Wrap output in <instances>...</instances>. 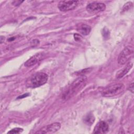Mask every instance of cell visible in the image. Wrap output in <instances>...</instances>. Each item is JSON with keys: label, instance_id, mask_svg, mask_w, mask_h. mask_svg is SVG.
I'll use <instances>...</instances> for the list:
<instances>
[{"label": "cell", "instance_id": "cell-1", "mask_svg": "<svg viewBox=\"0 0 134 134\" xmlns=\"http://www.w3.org/2000/svg\"><path fill=\"white\" fill-rule=\"evenodd\" d=\"M87 77L83 75L81 76L76 79L68 88V90L64 93L62 95V98L65 100H68L72 97L76 93L80 90L85 85Z\"/></svg>", "mask_w": 134, "mask_h": 134}, {"label": "cell", "instance_id": "cell-2", "mask_svg": "<svg viewBox=\"0 0 134 134\" xmlns=\"http://www.w3.org/2000/svg\"><path fill=\"white\" fill-rule=\"evenodd\" d=\"M48 80V75L44 72H37L30 77L26 81V86L28 87L35 88L43 85L47 83Z\"/></svg>", "mask_w": 134, "mask_h": 134}, {"label": "cell", "instance_id": "cell-3", "mask_svg": "<svg viewBox=\"0 0 134 134\" xmlns=\"http://www.w3.org/2000/svg\"><path fill=\"white\" fill-rule=\"evenodd\" d=\"M124 90V85L123 83H116L105 87L103 90L102 94L104 97H113L120 94Z\"/></svg>", "mask_w": 134, "mask_h": 134}, {"label": "cell", "instance_id": "cell-4", "mask_svg": "<svg viewBox=\"0 0 134 134\" xmlns=\"http://www.w3.org/2000/svg\"><path fill=\"white\" fill-rule=\"evenodd\" d=\"M133 52V48L130 46L125 47L118 56V62L120 65L125 64L129 60Z\"/></svg>", "mask_w": 134, "mask_h": 134}, {"label": "cell", "instance_id": "cell-5", "mask_svg": "<svg viewBox=\"0 0 134 134\" xmlns=\"http://www.w3.org/2000/svg\"><path fill=\"white\" fill-rule=\"evenodd\" d=\"M78 4L77 1H63L59 3L58 8L61 12H68L75 9Z\"/></svg>", "mask_w": 134, "mask_h": 134}, {"label": "cell", "instance_id": "cell-6", "mask_svg": "<svg viewBox=\"0 0 134 134\" xmlns=\"http://www.w3.org/2000/svg\"><path fill=\"white\" fill-rule=\"evenodd\" d=\"M106 5L105 4L98 2H93L90 3L86 7V10L91 14H95L104 11Z\"/></svg>", "mask_w": 134, "mask_h": 134}, {"label": "cell", "instance_id": "cell-7", "mask_svg": "<svg viewBox=\"0 0 134 134\" xmlns=\"http://www.w3.org/2000/svg\"><path fill=\"white\" fill-rule=\"evenodd\" d=\"M61 128V124L59 122H56L49 125L36 132V133H54L58 131Z\"/></svg>", "mask_w": 134, "mask_h": 134}, {"label": "cell", "instance_id": "cell-8", "mask_svg": "<svg viewBox=\"0 0 134 134\" xmlns=\"http://www.w3.org/2000/svg\"><path fill=\"white\" fill-rule=\"evenodd\" d=\"M109 130V126L107 122L104 121L98 122L94 128L93 133L96 134L106 133Z\"/></svg>", "mask_w": 134, "mask_h": 134}, {"label": "cell", "instance_id": "cell-9", "mask_svg": "<svg viewBox=\"0 0 134 134\" xmlns=\"http://www.w3.org/2000/svg\"><path fill=\"white\" fill-rule=\"evenodd\" d=\"M43 57V54L42 53H39L35 54L30 58L28 60H27L25 63V65L27 67H30L34 65L41 60L42 59Z\"/></svg>", "mask_w": 134, "mask_h": 134}, {"label": "cell", "instance_id": "cell-10", "mask_svg": "<svg viewBox=\"0 0 134 134\" xmlns=\"http://www.w3.org/2000/svg\"><path fill=\"white\" fill-rule=\"evenodd\" d=\"M76 28L79 32L84 36L88 35L91 31V27L89 25L83 23L77 24Z\"/></svg>", "mask_w": 134, "mask_h": 134}, {"label": "cell", "instance_id": "cell-11", "mask_svg": "<svg viewBox=\"0 0 134 134\" xmlns=\"http://www.w3.org/2000/svg\"><path fill=\"white\" fill-rule=\"evenodd\" d=\"M133 66V63L132 62H129L126 65V66L122 69L121 71H119L116 75V77L117 79H120L125 76L132 68Z\"/></svg>", "mask_w": 134, "mask_h": 134}, {"label": "cell", "instance_id": "cell-12", "mask_svg": "<svg viewBox=\"0 0 134 134\" xmlns=\"http://www.w3.org/2000/svg\"><path fill=\"white\" fill-rule=\"evenodd\" d=\"M83 121H84V122L86 125H91L94 123L95 121V117L93 114L90 113L86 115L84 117L83 119Z\"/></svg>", "mask_w": 134, "mask_h": 134}, {"label": "cell", "instance_id": "cell-13", "mask_svg": "<svg viewBox=\"0 0 134 134\" xmlns=\"http://www.w3.org/2000/svg\"><path fill=\"white\" fill-rule=\"evenodd\" d=\"M132 7H133L132 3L131 2H129L127 3H126L125 4V5L124 6V7L122 8V12H125V11H127L128 10H129L131 8H132Z\"/></svg>", "mask_w": 134, "mask_h": 134}, {"label": "cell", "instance_id": "cell-14", "mask_svg": "<svg viewBox=\"0 0 134 134\" xmlns=\"http://www.w3.org/2000/svg\"><path fill=\"white\" fill-rule=\"evenodd\" d=\"M23 131V129L21 128H15L8 132V133H19Z\"/></svg>", "mask_w": 134, "mask_h": 134}, {"label": "cell", "instance_id": "cell-15", "mask_svg": "<svg viewBox=\"0 0 134 134\" xmlns=\"http://www.w3.org/2000/svg\"><path fill=\"white\" fill-rule=\"evenodd\" d=\"M74 40L76 41H81V40L82 38V37L81 36V35L78 34H74Z\"/></svg>", "mask_w": 134, "mask_h": 134}, {"label": "cell", "instance_id": "cell-16", "mask_svg": "<svg viewBox=\"0 0 134 134\" xmlns=\"http://www.w3.org/2000/svg\"><path fill=\"white\" fill-rule=\"evenodd\" d=\"M24 1H14L13 2V4L16 6L20 5L22 3H23Z\"/></svg>", "mask_w": 134, "mask_h": 134}, {"label": "cell", "instance_id": "cell-17", "mask_svg": "<svg viewBox=\"0 0 134 134\" xmlns=\"http://www.w3.org/2000/svg\"><path fill=\"white\" fill-rule=\"evenodd\" d=\"M129 90L131 92V93H133V82H132L131 83H130L129 87Z\"/></svg>", "mask_w": 134, "mask_h": 134}, {"label": "cell", "instance_id": "cell-18", "mask_svg": "<svg viewBox=\"0 0 134 134\" xmlns=\"http://www.w3.org/2000/svg\"><path fill=\"white\" fill-rule=\"evenodd\" d=\"M28 95V94H24L23 95H21V96H19V97H18V98H22L23 97H25L26 96H27Z\"/></svg>", "mask_w": 134, "mask_h": 134}, {"label": "cell", "instance_id": "cell-19", "mask_svg": "<svg viewBox=\"0 0 134 134\" xmlns=\"http://www.w3.org/2000/svg\"><path fill=\"white\" fill-rule=\"evenodd\" d=\"M4 39V37L3 36H1V43H3V39Z\"/></svg>", "mask_w": 134, "mask_h": 134}]
</instances>
